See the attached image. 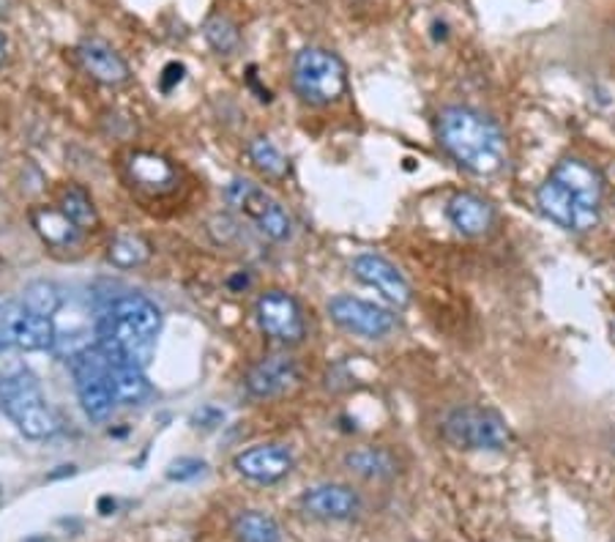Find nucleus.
<instances>
[{
    "instance_id": "1",
    "label": "nucleus",
    "mask_w": 615,
    "mask_h": 542,
    "mask_svg": "<svg viewBox=\"0 0 615 542\" xmlns=\"http://www.w3.org/2000/svg\"><path fill=\"white\" fill-rule=\"evenodd\" d=\"M604 178L582 156H564L536 189V206L547 219L569 234H588L599 225Z\"/></svg>"
},
{
    "instance_id": "2",
    "label": "nucleus",
    "mask_w": 615,
    "mask_h": 542,
    "mask_svg": "<svg viewBox=\"0 0 615 542\" xmlns=\"http://www.w3.org/2000/svg\"><path fill=\"white\" fill-rule=\"evenodd\" d=\"M438 140L446 154L473 176H496L509 160V143L490 115L473 108H446L438 115Z\"/></svg>"
},
{
    "instance_id": "3",
    "label": "nucleus",
    "mask_w": 615,
    "mask_h": 542,
    "mask_svg": "<svg viewBox=\"0 0 615 542\" xmlns=\"http://www.w3.org/2000/svg\"><path fill=\"white\" fill-rule=\"evenodd\" d=\"M162 329V310L140 293H126L99 320V349L107 360H126L143 367L154 354L156 335Z\"/></svg>"
},
{
    "instance_id": "4",
    "label": "nucleus",
    "mask_w": 615,
    "mask_h": 542,
    "mask_svg": "<svg viewBox=\"0 0 615 542\" xmlns=\"http://www.w3.org/2000/svg\"><path fill=\"white\" fill-rule=\"evenodd\" d=\"M0 412L17 425L25 439H50L61 428L55 412L41 394L39 381L20 365L7 367V376L0 383Z\"/></svg>"
},
{
    "instance_id": "5",
    "label": "nucleus",
    "mask_w": 615,
    "mask_h": 542,
    "mask_svg": "<svg viewBox=\"0 0 615 542\" xmlns=\"http://www.w3.org/2000/svg\"><path fill=\"white\" fill-rule=\"evenodd\" d=\"M446 444L465 452H503L512 441L507 419L485 405H457L440 423Z\"/></svg>"
},
{
    "instance_id": "6",
    "label": "nucleus",
    "mask_w": 615,
    "mask_h": 542,
    "mask_svg": "<svg viewBox=\"0 0 615 542\" xmlns=\"http://www.w3.org/2000/svg\"><path fill=\"white\" fill-rule=\"evenodd\" d=\"M293 86L309 104L339 102L348 91V72L339 55L323 47H304L293 61Z\"/></svg>"
},
{
    "instance_id": "7",
    "label": "nucleus",
    "mask_w": 615,
    "mask_h": 542,
    "mask_svg": "<svg viewBox=\"0 0 615 542\" xmlns=\"http://www.w3.org/2000/svg\"><path fill=\"white\" fill-rule=\"evenodd\" d=\"M225 198H228L230 206H233L241 217L249 219L266 239L291 241L293 217L287 214V209L282 206L280 200L271 198L262 187L246 181V178H233V181L228 184V189H225Z\"/></svg>"
},
{
    "instance_id": "8",
    "label": "nucleus",
    "mask_w": 615,
    "mask_h": 542,
    "mask_svg": "<svg viewBox=\"0 0 615 542\" xmlns=\"http://www.w3.org/2000/svg\"><path fill=\"white\" fill-rule=\"evenodd\" d=\"M75 387L77 398H80L82 412L93 423H104L113 414L115 403V387L113 373H110V360L102 349H86L75 354Z\"/></svg>"
},
{
    "instance_id": "9",
    "label": "nucleus",
    "mask_w": 615,
    "mask_h": 542,
    "mask_svg": "<svg viewBox=\"0 0 615 542\" xmlns=\"http://www.w3.org/2000/svg\"><path fill=\"white\" fill-rule=\"evenodd\" d=\"M55 320L23 302H0V351H47L55 345Z\"/></svg>"
},
{
    "instance_id": "10",
    "label": "nucleus",
    "mask_w": 615,
    "mask_h": 542,
    "mask_svg": "<svg viewBox=\"0 0 615 542\" xmlns=\"http://www.w3.org/2000/svg\"><path fill=\"white\" fill-rule=\"evenodd\" d=\"M329 315L336 326H342L350 335L367 337V340H383V337L397 329V315L392 310L367 302V299L348 297V293L331 299Z\"/></svg>"
},
{
    "instance_id": "11",
    "label": "nucleus",
    "mask_w": 615,
    "mask_h": 542,
    "mask_svg": "<svg viewBox=\"0 0 615 542\" xmlns=\"http://www.w3.org/2000/svg\"><path fill=\"white\" fill-rule=\"evenodd\" d=\"M257 324L280 343H302L307 335L302 304L285 291H268L257 299Z\"/></svg>"
},
{
    "instance_id": "12",
    "label": "nucleus",
    "mask_w": 615,
    "mask_h": 542,
    "mask_svg": "<svg viewBox=\"0 0 615 542\" xmlns=\"http://www.w3.org/2000/svg\"><path fill=\"white\" fill-rule=\"evenodd\" d=\"M354 275L364 286L375 288L394 307H408L410 299H413V288L405 280L402 272L388 257L375 255V252H364V255L354 257Z\"/></svg>"
},
{
    "instance_id": "13",
    "label": "nucleus",
    "mask_w": 615,
    "mask_h": 542,
    "mask_svg": "<svg viewBox=\"0 0 615 542\" xmlns=\"http://www.w3.org/2000/svg\"><path fill=\"white\" fill-rule=\"evenodd\" d=\"M235 471L244 474L246 480L260 482V486H273V482L285 480L293 471V455L282 444H260L244 450L233 461Z\"/></svg>"
},
{
    "instance_id": "14",
    "label": "nucleus",
    "mask_w": 615,
    "mask_h": 542,
    "mask_svg": "<svg viewBox=\"0 0 615 542\" xmlns=\"http://www.w3.org/2000/svg\"><path fill=\"white\" fill-rule=\"evenodd\" d=\"M446 217H449L451 228L467 239L487 236L498 223L496 206L476 192H457L446 206Z\"/></svg>"
},
{
    "instance_id": "15",
    "label": "nucleus",
    "mask_w": 615,
    "mask_h": 542,
    "mask_svg": "<svg viewBox=\"0 0 615 542\" xmlns=\"http://www.w3.org/2000/svg\"><path fill=\"white\" fill-rule=\"evenodd\" d=\"M302 507L307 509L312 518L334 520L336 524V520L356 518L361 509V499L354 488L329 482V486L309 488V491L302 496Z\"/></svg>"
},
{
    "instance_id": "16",
    "label": "nucleus",
    "mask_w": 615,
    "mask_h": 542,
    "mask_svg": "<svg viewBox=\"0 0 615 542\" xmlns=\"http://www.w3.org/2000/svg\"><path fill=\"white\" fill-rule=\"evenodd\" d=\"M298 381V365L296 360L282 354L266 356L262 362H257L255 367H249L246 373V389L255 398H280V394L291 392Z\"/></svg>"
},
{
    "instance_id": "17",
    "label": "nucleus",
    "mask_w": 615,
    "mask_h": 542,
    "mask_svg": "<svg viewBox=\"0 0 615 542\" xmlns=\"http://www.w3.org/2000/svg\"><path fill=\"white\" fill-rule=\"evenodd\" d=\"M77 58L86 66L88 75L102 86H124L129 83V63L102 39H82L77 47Z\"/></svg>"
},
{
    "instance_id": "18",
    "label": "nucleus",
    "mask_w": 615,
    "mask_h": 542,
    "mask_svg": "<svg viewBox=\"0 0 615 542\" xmlns=\"http://www.w3.org/2000/svg\"><path fill=\"white\" fill-rule=\"evenodd\" d=\"M30 223H34L36 234L41 236V241L50 247H57V250H66V247H75L80 241L82 228L75 225L61 209H50V206H39L30 212Z\"/></svg>"
},
{
    "instance_id": "19",
    "label": "nucleus",
    "mask_w": 615,
    "mask_h": 542,
    "mask_svg": "<svg viewBox=\"0 0 615 542\" xmlns=\"http://www.w3.org/2000/svg\"><path fill=\"white\" fill-rule=\"evenodd\" d=\"M345 468L361 480H370V482H383V480H392L394 474H397V457L392 455L388 450L383 446H359V450H350L345 455Z\"/></svg>"
},
{
    "instance_id": "20",
    "label": "nucleus",
    "mask_w": 615,
    "mask_h": 542,
    "mask_svg": "<svg viewBox=\"0 0 615 542\" xmlns=\"http://www.w3.org/2000/svg\"><path fill=\"white\" fill-rule=\"evenodd\" d=\"M129 173L140 187L151 189V192H165L176 184V171H172L170 162L165 156L149 154V151L131 156Z\"/></svg>"
},
{
    "instance_id": "21",
    "label": "nucleus",
    "mask_w": 615,
    "mask_h": 542,
    "mask_svg": "<svg viewBox=\"0 0 615 542\" xmlns=\"http://www.w3.org/2000/svg\"><path fill=\"white\" fill-rule=\"evenodd\" d=\"M110 373H113V387L118 403L140 405L151 394V383L145 378L143 367L131 365L126 360H110Z\"/></svg>"
},
{
    "instance_id": "22",
    "label": "nucleus",
    "mask_w": 615,
    "mask_h": 542,
    "mask_svg": "<svg viewBox=\"0 0 615 542\" xmlns=\"http://www.w3.org/2000/svg\"><path fill=\"white\" fill-rule=\"evenodd\" d=\"M235 540L239 542H282L280 524L260 509H246L233 520Z\"/></svg>"
},
{
    "instance_id": "23",
    "label": "nucleus",
    "mask_w": 615,
    "mask_h": 542,
    "mask_svg": "<svg viewBox=\"0 0 615 542\" xmlns=\"http://www.w3.org/2000/svg\"><path fill=\"white\" fill-rule=\"evenodd\" d=\"M110 261L118 268H134L151 261V244L137 234L115 236L110 244Z\"/></svg>"
},
{
    "instance_id": "24",
    "label": "nucleus",
    "mask_w": 615,
    "mask_h": 542,
    "mask_svg": "<svg viewBox=\"0 0 615 542\" xmlns=\"http://www.w3.org/2000/svg\"><path fill=\"white\" fill-rule=\"evenodd\" d=\"M23 304L28 310H34V313L39 315H47V318H52V315L61 313L63 307V293L61 288L55 286V282H47V280H34L25 286L23 291Z\"/></svg>"
},
{
    "instance_id": "25",
    "label": "nucleus",
    "mask_w": 615,
    "mask_h": 542,
    "mask_svg": "<svg viewBox=\"0 0 615 542\" xmlns=\"http://www.w3.org/2000/svg\"><path fill=\"white\" fill-rule=\"evenodd\" d=\"M249 160L266 178H285L287 176V156L282 154L268 138H255L249 143Z\"/></svg>"
},
{
    "instance_id": "26",
    "label": "nucleus",
    "mask_w": 615,
    "mask_h": 542,
    "mask_svg": "<svg viewBox=\"0 0 615 542\" xmlns=\"http://www.w3.org/2000/svg\"><path fill=\"white\" fill-rule=\"evenodd\" d=\"M203 30H205V41L212 45L214 52H219V55H233V52H239L241 34H239V25H235L230 17H225V14H214V17L205 23Z\"/></svg>"
},
{
    "instance_id": "27",
    "label": "nucleus",
    "mask_w": 615,
    "mask_h": 542,
    "mask_svg": "<svg viewBox=\"0 0 615 542\" xmlns=\"http://www.w3.org/2000/svg\"><path fill=\"white\" fill-rule=\"evenodd\" d=\"M61 212L66 214L72 223L80 225L82 230L93 228L99 219L97 209H93V200L88 198L86 189H80V187H68L66 192L61 194Z\"/></svg>"
},
{
    "instance_id": "28",
    "label": "nucleus",
    "mask_w": 615,
    "mask_h": 542,
    "mask_svg": "<svg viewBox=\"0 0 615 542\" xmlns=\"http://www.w3.org/2000/svg\"><path fill=\"white\" fill-rule=\"evenodd\" d=\"M203 474H205V461H200V457H178V461H172L170 468H167V480L189 482L203 477Z\"/></svg>"
},
{
    "instance_id": "29",
    "label": "nucleus",
    "mask_w": 615,
    "mask_h": 542,
    "mask_svg": "<svg viewBox=\"0 0 615 542\" xmlns=\"http://www.w3.org/2000/svg\"><path fill=\"white\" fill-rule=\"evenodd\" d=\"M222 419H225V412H219V408H214V405H205L203 412L194 414L192 423H200L203 428H217V425H222Z\"/></svg>"
},
{
    "instance_id": "30",
    "label": "nucleus",
    "mask_w": 615,
    "mask_h": 542,
    "mask_svg": "<svg viewBox=\"0 0 615 542\" xmlns=\"http://www.w3.org/2000/svg\"><path fill=\"white\" fill-rule=\"evenodd\" d=\"M183 80V66L181 63H167L165 75H162V91H172L176 83Z\"/></svg>"
},
{
    "instance_id": "31",
    "label": "nucleus",
    "mask_w": 615,
    "mask_h": 542,
    "mask_svg": "<svg viewBox=\"0 0 615 542\" xmlns=\"http://www.w3.org/2000/svg\"><path fill=\"white\" fill-rule=\"evenodd\" d=\"M9 52V39L3 34H0V63H3V58H7Z\"/></svg>"
},
{
    "instance_id": "32",
    "label": "nucleus",
    "mask_w": 615,
    "mask_h": 542,
    "mask_svg": "<svg viewBox=\"0 0 615 542\" xmlns=\"http://www.w3.org/2000/svg\"><path fill=\"white\" fill-rule=\"evenodd\" d=\"M3 376H7V367H0V383H3Z\"/></svg>"
}]
</instances>
